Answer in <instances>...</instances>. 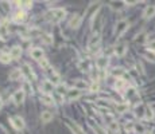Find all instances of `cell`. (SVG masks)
<instances>
[{"mask_svg": "<svg viewBox=\"0 0 155 134\" xmlns=\"http://www.w3.org/2000/svg\"><path fill=\"white\" fill-rule=\"evenodd\" d=\"M56 90H57V93H58L59 95H64L65 93H67V91H66V86H65V85H58Z\"/></svg>", "mask_w": 155, "mask_h": 134, "instance_id": "28", "label": "cell"}, {"mask_svg": "<svg viewBox=\"0 0 155 134\" xmlns=\"http://www.w3.org/2000/svg\"><path fill=\"white\" fill-rule=\"evenodd\" d=\"M10 32V26H8V22L3 20L1 24H0V39H6V36L8 35Z\"/></svg>", "mask_w": 155, "mask_h": 134, "instance_id": "8", "label": "cell"}, {"mask_svg": "<svg viewBox=\"0 0 155 134\" xmlns=\"http://www.w3.org/2000/svg\"><path fill=\"white\" fill-rule=\"evenodd\" d=\"M69 128L72 129V131H73L74 134H85L84 130H82L81 128H80L77 123H73V122H69Z\"/></svg>", "mask_w": 155, "mask_h": 134, "instance_id": "23", "label": "cell"}, {"mask_svg": "<svg viewBox=\"0 0 155 134\" xmlns=\"http://www.w3.org/2000/svg\"><path fill=\"white\" fill-rule=\"evenodd\" d=\"M74 87L78 89V90H82V89L86 87V83H85V82H82V81H77V83H76V86H74Z\"/></svg>", "mask_w": 155, "mask_h": 134, "instance_id": "31", "label": "cell"}, {"mask_svg": "<svg viewBox=\"0 0 155 134\" xmlns=\"http://www.w3.org/2000/svg\"><path fill=\"white\" fill-rule=\"evenodd\" d=\"M41 101L45 105H53L54 103V98L50 95V94H43V95L41 97Z\"/></svg>", "mask_w": 155, "mask_h": 134, "instance_id": "22", "label": "cell"}, {"mask_svg": "<svg viewBox=\"0 0 155 134\" xmlns=\"http://www.w3.org/2000/svg\"><path fill=\"white\" fill-rule=\"evenodd\" d=\"M30 55H31L32 59H35V61H42L43 59V50L39 48V47H35V48H32L31 51H30Z\"/></svg>", "mask_w": 155, "mask_h": 134, "instance_id": "7", "label": "cell"}, {"mask_svg": "<svg viewBox=\"0 0 155 134\" xmlns=\"http://www.w3.org/2000/svg\"><path fill=\"white\" fill-rule=\"evenodd\" d=\"M65 15H66V11L64 8H53L46 14V18L51 23H58L65 18Z\"/></svg>", "mask_w": 155, "mask_h": 134, "instance_id": "1", "label": "cell"}, {"mask_svg": "<svg viewBox=\"0 0 155 134\" xmlns=\"http://www.w3.org/2000/svg\"><path fill=\"white\" fill-rule=\"evenodd\" d=\"M127 87V83L126 81H123V79H116V82H115V89L116 90H120V91H123L124 89Z\"/></svg>", "mask_w": 155, "mask_h": 134, "instance_id": "21", "label": "cell"}, {"mask_svg": "<svg viewBox=\"0 0 155 134\" xmlns=\"http://www.w3.org/2000/svg\"><path fill=\"white\" fill-rule=\"evenodd\" d=\"M10 55H11L12 59H18V58H20V55H22V47L14 46V47L11 48V51H10Z\"/></svg>", "mask_w": 155, "mask_h": 134, "instance_id": "13", "label": "cell"}, {"mask_svg": "<svg viewBox=\"0 0 155 134\" xmlns=\"http://www.w3.org/2000/svg\"><path fill=\"white\" fill-rule=\"evenodd\" d=\"M42 42L45 44H51L53 43V38L50 35H47V34H45V35H42Z\"/></svg>", "mask_w": 155, "mask_h": 134, "instance_id": "27", "label": "cell"}, {"mask_svg": "<svg viewBox=\"0 0 155 134\" xmlns=\"http://www.w3.org/2000/svg\"><path fill=\"white\" fill-rule=\"evenodd\" d=\"M100 42H101L100 32H94L93 35H92V38L89 39V42H88V48L91 50V51L97 50V48H99V46H100Z\"/></svg>", "mask_w": 155, "mask_h": 134, "instance_id": "2", "label": "cell"}, {"mask_svg": "<svg viewBox=\"0 0 155 134\" xmlns=\"http://www.w3.org/2000/svg\"><path fill=\"white\" fill-rule=\"evenodd\" d=\"M99 89H100L99 82L94 81L93 83H92V86H91V91H92V93H97V91H99Z\"/></svg>", "mask_w": 155, "mask_h": 134, "instance_id": "30", "label": "cell"}, {"mask_svg": "<svg viewBox=\"0 0 155 134\" xmlns=\"http://www.w3.org/2000/svg\"><path fill=\"white\" fill-rule=\"evenodd\" d=\"M23 73H22V68H15L10 73V81H19L22 78Z\"/></svg>", "mask_w": 155, "mask_h": 134, "instance_id": "12", "label": "cell"}, {"mask_svg": "<svg viewBox=\"0 0 155 134\" xmlns=\"http://www.w3.org/2000/svg\"><path fill=\"white\" fill-rule=\"evenodd\" d=\"M24 19H26V14H24L23 9H19V11L15 12V15H14V22H16V23H22Z\"/></svg>", "mask_w": 155, "mask_h": 134, "instance_id": "15", "label": "cell"}, {"mask_svg": "<svg viewBox=\"0 0 155 134\" xmlns=\"http://www.w3.org/2000/svg\"><path fill=\"white\" fill-rule=\"evenodd\" d=\"M24 98H26V93H24L23 89L16 90L14 93V95H12V101H14L15 105H22L24 102Z\"/></svg>", "mask_w": 155, "mask_h": 134, "instance_id": "4", "label": "cell"}, {"mask_svg": "<svg viewBox=\"0 0 155 134\" xmlns=\"http://www.w3.org/2000/svg\"><path fill=\"white\" fill-rule=\"evenodd\" d=\"M143 134H152V133H151V131H144Z\"/></svg>", "mask_w": 155, "mask_h": 134, "instance_id": "41", "label": "cell"}, {"mask_svg": "<svg viewBox=\"0 0 155 134\" xmlns=\"http://www.w3.org/2000/svg\"><path fill=\"white\" fill-rule=\"evenodd\" d=\"M107 64H108V59L104 58V56H101V58H99L96 61V66L99 67L100 70H104V68L107 67Z\"/></svg>", "mask_w": 155, "mask_h": 134, "instance_id": "19", "label": "cell"}, {"mask_svg": "<svg viewBox=\"0 0 155 134\" xmlns=\"http://www.w3.org/2000/svg\"><path fill=\"white\" fill-rule=\"evenodd\" d=\"M109 128L113 131H119V125H117V122H115V121H112V122L109 123Z\"/></svg>", "mask_w": 155, "mask_h": 134, "instance_id": "33", "label": "cell"}, {"mask_svg": "<svg viewBox=\"0 0 155 134\" xmlns=\"http://www.w3.org/2000/svg\"><path fill=\"white\" fill-rule=\"evenodd\" d=\"M42 91H45V94H50L51 91H53V89H54V85L51 83L50 81H45L43 83H42Z\"/></svg>", "mask_w": 155, "mask_h": 134, "instance_id": "14", "label": "cell"}, {"mask_svg": "<svg viewBox=\"0 0 155 134\" xmlns=\"http://www.w3.org/2000/svg\"><path fill=\"white\" fill-rule=\"evenodd\" d=\"M128 28V22L127 20H120L116 24V36H121Z\"/></svg>", "mask_w": 155, "mask_h": 134, "instance_id": "5", "label": "cell"}, {"mask_svg": "<svg viewBox=\"0 0 155 134\" xmlns=\"http://www.w3.org/2000/svg\"><path fill=\"white\" fill-rule=\"evenodd\" d=\"M80 97H81V90H78V89H76V87L70 89V90L67 91V98H69V101H76Z\"/></svg>", "mask_w": 155, "mask_h": 134, "instance_id": "9", "label": "cell"}, {"mask_svg": "<svg viewBox=\"0 0 155 134\" xmlns=\"http://www.w3.org/2000/svg\"><path fill=\"white\" fill-rule=\"evenodd\" d=\"M11 55L10 54H7V53H3V54H0V62L1 63H4V64H7V63H10L11 62Z\"/></svg>", "mask_w": 155, "mask_h": 134, "instance_id": "24", "label": "cell"}, {"mask_svg": "<svg viewBox=\"0 0 155 134\" xmlns=\"http://www.w3.org/2000/svg\"><path fill=\"white\" fill-rule=\"evenodd\" d=\"M3 107V101H1V99H0V109Z\"/></svg>", "mask_w": 155, "mask_h": 134, "instance_id": "40", "label": "cell"}, {"mask_svg": "<svg viewBox=\"0 0 155 134\" xmlns=\"http://www.w3.org/2000/svg\"><path fill=\"white\" fill-rule=\"evenodd\" d=\"M135 114L139 118H143L146 115V107H144V105H137L136 109H135Z\"/></svg>", "mask_w": 155, "mask_h": 134, "instance_id": "20", "label": "cell"}, {"mask_svg": "<svg viewBox=\"0 0 155 134\" xmlns=\"http://www.w3.org/2000/svg\"><path fill=\"white\" fill-rule=\"evenodd\" d=\"M134 130L136 131V133H140V134L144 133V131H143V126H142V125H135L134 126Z\"/></svg>", "mask_w": 155, "mask_h": 134, "instance_id": "35", "label": "cell"}, {"mask_svg": "<svg viewBox=\"0 0 155 134\" xmlns=\"http://www.w3.org/2000/svg\"><path fill=\"white\" fill-rule=\"evenodd\" d=\"M143 16H144V19H151V18H154L155 16V6H147L146 7V9H144V12H143Z\"/></svg>", "mask_w": 155, "mask_h": 134, "instance_id": "11", "label": "cell"}, {"mask_svg": "<svg viewBox=\"0 0 155 134\" xmlns=\"http://www.w3.org/2000/svg\"><path fill=\"white\" fill-rule=\"evenodd\" d=\"M144 117H146L147 120H152V118H154V111H152V109L146 107V115Z\"/></svg>", "mask_w": 155, "mask_h": 134, "instance_id": "29", "label": "cell"}, {"mask_svg": "<svg viewBox=\"0 0 155 134\" xmlns=\"http://www.w3.org/2000/svg\"><path fill=\"white\" fill-rule=\"evenodd\" d=\"M11 125L14 126L16 130H23L24 129V120L22 118L20 115H14L11 117Z\"/></svg>", "mask_w": 155, "mask_h": 134, "instance_id": "3", "label": "cell"}, {"mask_svg": "<svg viewBox=\"0 0 155 134\" xmlns=\"http://www.w3.org/2000/svg\"><path fill=\"white\" fill-rule=\"evenodd\" d=\"M121 134H127V133H126V131H121Z\"/></svg>", "mask_w": 155, "mask_h": 134, "instance_id": "42", "label": "cell"}, {"mask_svg": "<svg viewBox=\"0 0 155 134\" xmlns=\"http://www.w3.org/2000/svg\"><path fill=\"white\" fill-rule=\"evenodd\" d=\"M20 4H23L24 8H31L32 7V1H22Z\"/></svg>", "mask_w": 155, "mask_h": 134, "instance_id": "38", "label": "cell"}, {"mask_svg": "<svg viewBox=\"0 0 155 134\" xmlns=\"http://www.w3.org/2000/svg\"><path fill=\"white\" fill-rule=\"evenodd\" d=\"M50 82L51 83H58L59 85V75L56 73V71H50Z\"/></svg>", "mask_w": 155, "mask_h": 134, "instance_id": "25", "label": "cell"}, {"mask_svg": "<svg viewBox=\"0 0 155 134\" xmlns=\"http://www.w3.org/2000/svg\"><path fill=\"white\" fill-rule=\"evenodd\" d=\"M93 130L96 131V134H105V131L102 130L100 126H93Z\"/></svg>", "mask_w": 155, "mask_h": 134, "instance_id": "36", "label": "cell"}, {"mask_svg": "<svg viewBox=\"0 0 155 134\" xmlns=\"http://www.w3.org/2000/svg\"><path fill=\"white\" fill-rule=\"evenodd\" d=\"M144 55H146V58H148V59H151V61H155V54L152 53V51H147L146 54H144Z\"/></svg>", "mask_w": 155, "mask_h": 134, "instance_id": "34", "label": "cell"}, {"mask_svg": "<svg viewBox=\"0 0 155 134\" xmlns=\"http://www.w3.org/2000/svg\"><path fill=\"white\" fill-rule=\"evenodd\" d=\"M39 64H41L42 68H49V61L47 59H42V61H39Z\"/></svg>", "mask_w": 155, "mask_h": 134, "instance_id": "32", "label": "cell"}, {"mask_svg": "<svg viewBox=\"0 0 155 134\" xmlns=\"http://www.w3.org/2000/svg\"><path fill=\"white\" fill-rule=\"evenodd\" d=\"M109 4H111V7L113 9H120L121 7H123V4H126V1H124V3L123 1H111Z\"/></svg>", "mask_w": 155, "mask_h": 134, "instance_id": "26", "label": "cell"}, {"mask_svg": "<svg viewBox=\"0 0 155 134\" xmlns=\"http://www.w3.org/2000/svg\"><path fill=\"white\" fill-rule=\"evenodd\" d=\"M126 51H127V46L124 43L117 44V46L115 47V54H116L117 56H123L124 54H126Z\"/></svg>", "mask_w": 155, "mask_h": 134, "instance_id": "17", "label": "cell"}, {"mask_svg": "<svg viewBox=\"0 0 155 134\" xmlns=\"http://www.w3.org/2000/svg\"><path fill=\"white\" fill-rule=\"evenodd\" d=\"M22 73H23L30 81H31V79L32 81L35 79V74L32 73V68L29 66V64H23V67H22Z\"/></svg>", "mask_w": 155, "mask_h": 134, "instance_id": "10", "label": "cell"}, {"mask_svg": "<svg viewBox=\"0 0 155 134\" xmlns=\"http://www.w3.org/2000/svg\"><path fill=\"white\" fill-rule=\"evenodd\" d=\"M148 50L150 51H152V53L155 51V40H152V42H150L148 43Z\"/></svg>", "mask_w": 155, "mask_h": 134, "instance_id": "39", "label": "cell"}, {"mask_svg": "<svg viewBox=\"0 0 155 134\" xmlns=\"http://www.w3.org/2000/svg\"><path fill=\"white\" fill-rule=\"evenodd\" d=\"M41 120L43 123H49L50 121L53 120V113H50V111H42Z\"/></svg>", "mask_w": 155, "mask_h": 134, "instance_id": "18", "label": "cell"}, {"mask_svg": "<svg viewBox=\"0 0 155 134\" xmlns=\"http://www.w3.org/2000/svg\"><path fill=\"white\" fill-rule=\"evenodd\" d=\"M129 109V103H117L116 106H115V110H116V113L119 114H124L127 110Z\"/></svg>", "mask_w": 155, "mask_h": 134, "instance_id": "16", "label": "cell"}, {"mask_svg": "<svg viewBox=\"0 0 155 134\" xmlns=\"http://www.w3.org/2000/svg\"><path fill=\"white\" fill-rule=\"evenodd\" d=\"M123 74H124V71L123 70H121V68H115V70H113V75L115 76H117V75H123Z\"/></svg>", "mask_w": 155, "mask_h": 134, "instance_id": "37", "label": "cell"}, {"mask_svg": "<svg viewBox=\"0 0 155 134\" xmlns=\"http://www.w3.org/2000/svg\"><path fill=\"white\" fill-rule=\"evenodd\" d=\"M81 22H82L81 16H80L78 14H74L73 16H72V19L69 20V27L73 28V30H76V28H78V27L81 26Z\"/></svg>", "mask_w": 155, "mask_h": 134, "instance_id": "6", "label": "cell"}]
</instances>
